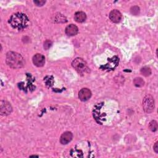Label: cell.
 <instances>
[{"mask_svg":"<svg viewBox=\"0 0 158 158\" xmlns=\"http://www.w3.org/2000/svg\"><path fill=\"white\" fill-rule=\"evenodd\" d=\"M157 143L158 142H156V143L154 144V151H155L156 153H157L158 152V146H157Z\"/></svg>","mask_w":158,"mask_h":158,"instance_id":"obj_18","label":"cell"},{"mask_svg":"<svg viewBox=\"0 0 158 158\" xmlns=\"http://www.w3.org/2000/svg\"><path fill=\"white\" fill-rule=\"evenodd\" d=\"M157 122L156 120H152L149 124V128L152 131H156L157 130Z\"/></svg>","mask_w":158,"mask_h":158,"instance_id":"obj_14","label":"cell"},{"mask_svg":"<svg viewBox=\"0 0 158 158\" xmlns=\"http://www.w3.org/2000/svg\"><path fill=\"white\" fill-rule=\"evenodd\" d=\"M73 138V135L70 131H65L62 134L60 138V142L62 144H68Z\"/></svg>","mask_w":158,"mask_h":158,"instance_id":"obj_9","label":"cell"},{"mask_svg":"<svg viewBox=\"0 0 158 158\" xmlns=\"http://www.w3.org/2000/svg\"><path fill=\"white\" fill-rule=\"evenodd\" d=\"M133 83L136 87H141L144 85V81L140 77H136L134 79Z\"/></svg>","mask_w":158,"mask_h":158,"instance_id":"obj_12","label":"cell"},{"mask_svg":"<svg viewBox=\"0 0 158 158\" xmlns=\"http://www.w3.org/2000/svg\"><path fill=\"white\" fill-rule=\"evenodd\" d=\"M9 23L14 28L22 30L29 25L30 20L25 14L17 12L10 16L9 19Z\"/></svg>","mask_w":158,"mask_h":158,"instance_id":"obj_1","label":"cell"},{"mask_svg":"<svg viewBox=\"0 0 158 158\" xmlns=\"http://www.w3.org/2000/svg\"><path fill=\"white\" fill-rule=\"evenodd\" d=\"M72 67L80 75H84L89 73V69L87 65L86 62L82 58H76L72 63Z\"/></svg>","mask_w":158,"mask_h":158,"instance_id":"obj_3","label":"cell"},{"mask_svg":"<svg viewBox=\"0 0 158 158\" xmlns=\"http://www.w3.org/2000/svg\"><path fill=\"white\" fill-rule=\"evenodd\" d=\"M30 157H38V156H31Z\"/></svg>","mask_w":158,"mask_h":158,"instance_id":"obj_19","label":"cell"},{"mask_svg":"<svg viewBox=\"0 0 158 158\" xmlns=\"http://www.w3.org/2000/svg\"><path fill=\"white\" fill-rule=\"evenodd\" d=\"M6 62L7 65L12 69H20L25 65L24 58L19 53L9 51L6 54Z\"/></svg>","mask_w":158,"mask_h":158,"instance_id":"obj_2","label":"cell"},{"mask_svg":"<svg viewBox=\"0 0 158 158\" xmlns=\"http://www.w3.org/2000/svg\"><path fill=\"white\" fill-rule=\"evenodd\" d=\"M33 63L36 67H43L45 63V57L41 54H36L32 58Z\"/></svg>","mask_w":158,"mask_h":158,"instance_id":"obj_7","label":"cell"},{"mask_svg":"<svg viewBox=\"0 0 158 158\" xmlns=\"http://www.w3.org/2000/svg\"><path fill=\"white\" fill-rule=\"evenodd\" d=\"M33 2L37 6H43L46 1H34Z\"/></svg>","mask_w":158,"mask_h":158,"instance_id":"obj_16","label":"cell"},{"mask_svg":"<svg viewBox=\"0 0 158 158\" xmlns=\"http://www.w3.org/2000/svg\"><path fill=\"white\" fill-rule=\"evenodd\" d=\"M131 13L133 15H137L139 14V8L138 6H133L130 9Z\"/></svg>","mask_w":158,"mask_h":158,"instance_id":"obj_15","label":"cell"},{"mask_svg":"<svg viewBox=\"0 0 158 158\" xmlns=\"http://www.w3.org/2000/svg\"><path fill=\"white\" fill-rule=\"evenodd\" d=\"M141 73L145 77H148L151 74V70L150 69V67H143V68H141Z\"/></svg>","mask_w":158,"mask_h":158,"instance_id":"obj_13","label":"cell"},{"mask_svg":"<svg viewBox=\"0 0 158 158\" xmlns=\"http://www.w3.org/2000/svg\"><path fill=\"white\" fill-rule=\"evenodd\" d=\"M109 17L110 20L112 22L116 23H119L122 19V15L121 12L117 9H114L112 11H110V12L109 13Z\"/></svg>","mask_w":158,"mask_h":158,"instance_id":"obj_6","label":"cell"},{"mask_svg":"<svg viewBox=\"0 0 158 158\" xmlns=\"http://www.w3.org/2000/svg\"><path fill=\"white\" fill-rule=\"evenodd\" d=\"M143 107L144 111L148 114L151 113L154 110L155 107L154 100L151 95L148 94L144 98L143 101Z\"/></svg>","mask_w":158,"mask_h":158,"instance_id":"obj_4","label":"cell"},{"mask_svg":"<svg viewBox=\"0 0 158 158\" xmlns=\"http://www.w3.org/2000/svg\"><path fill=\"white\" fill-rule=\"evenodd\" d=\"M51 42L49 40H47L44 43V48L46 49H48L49 48H50V46H51Z\"/></svg>","mask_w":158,"mask_h":158,"instance_id":"obj_17","label":"cell"},{"mask_svg":"<svg viewBox=\"0 0 158 158\" xmlns=\"http://www.w3.org/2000/svg\"><path fill=\"white\" fill-rule=\"evenodd\" d=\"M86 19V15L84 12L79 11L77 12L74 15V19L77 22L81 23L85 21Z\"/></svg>","mask_w":158,"mask_h":158,"instance_id":"obj_11","label":"cell"},{"mask_svg":"<svg viewBox=\"0 0 158 158\" xmlns=\"http://www.w3.org/2000/svg\"><path fill=\"white\" fill-rule=\"evenodd\" d=\"M91 96V91L86 88H82L78 92V98L81 101H86L88 100Z\"/></svg>","mask_w":158,"mask_h":158,"instance_id":"obj_8","label":"cell"},{"mask_svg":"<svg viewBox=\"0 0 158 158\" xmlns=\"http://www.w3.org/2000/svg\"><path fill=\"white\" fill-rule=\"evenodd\" d=\"M65 31L68 36H74L78 33V28L75 25L70 24L65 28Z\"/></svg>","mask_w":158,"mask_h":158,"instance_id":"obj_10","label":"cell"},{"mask_svg":"<svg viewBox=\"0 0 158 158\" xmlns=\"http://www.w3.org/2000/svg\"><path fill=\"white\" fill-rule=\"evenodd\" d=\"M12 111V107L9 102L1 101L0 104V112L2 115H7Z\"/></svg>","mask_w":158,"mask_h":158,"instance_id":"obj_5","label":"cell"}]
</instances>
